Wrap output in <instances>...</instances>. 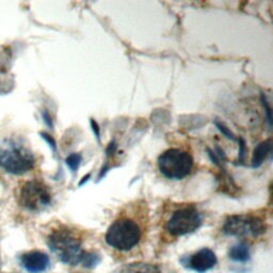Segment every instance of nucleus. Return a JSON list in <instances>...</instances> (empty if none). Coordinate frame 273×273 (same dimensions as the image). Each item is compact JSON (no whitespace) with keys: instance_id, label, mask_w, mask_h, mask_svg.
I'll return each mask as SVG.
<instances>
[{"instance_id":"f257e3e1","label":"nucleus","mask_w":273,"mask_h":273,"mask_svg":"<svg viewBox=\"0 0 273 273\" xmlns=\"http://www.w3.org/2000/svg\"><path fill=\"white\" fill-rule=\"evenodd\" d=\"M47 245L59 260L70 266L83 263L87 253L83 248L81 235L66 225L58 226L49 233Z\"/></svg>"},{"instance_id":"f03ea898","label":"nucleus","mask_w":273,"mask_h":273,"mask_svg":"<svg viewBox=\"0 0 273 273\" xmlns=\"http://www.w3.org/2000/svg\"><path fill=\"white\" fill-rule=\"evenodd\" d=\"M143 238V226L135 217L122 215L108 227L105 240L109 247L126 252L136 248Z\"/></svg>"},{"instance_id":"7ed1b4c3","label":"nucleus","mask_w":273,"mask_h":273,"mask_svg":"<svg viewBox=\"0 0 273 273\" xmlns=\"http://www.w3.org/2000/svg\"><path fill=\"white\" fill-rule=\"evenodd\" d=\"M158 170L166 179H186L194 170V158L190 152L172 147L162 153L157 160Z\"/></svg>"},{"instance_id":"20e7f679","label":"nucleus","mask_w":273,"mask_h":273,"mask_svg":"<svg viewBox=\"0 0 273 273\" xmlns=\"http://www.w3.org/2000/svg\"><path fill=\"white\" fill-rule=\"evenodd\" d=\"M35 156L23 144L10 142L0 147V168L6 173L23 175L35 167Z\"/></svg>"},{"instance_id":"39448f33","label":"nucleus","mask_w":273,"mask_h":273,"mask_svg":"<svg viewBox=\"0 0 273 273\" xmlns=\"http://www.w3.org/2000/svg\"><path fill=\"white\" fill-rule=\"evenodd\" d=\"M222 232L239 238L256 239L267 232V223L263 217L254 213H239L225 219Z\"/></svg>"},{"instance_id":"423d86ee","label":"nucleus","mask_w":273,"mask_h":273,"mask_svg":"<svg viewBox=\"0 0 273 273\" xmlns=\"http://www.w3.org/2000/svg\"><path fill=\"white\" fill-rule=\"evenodd\" d=\"M202 225V217L193 205H182L175 209L165 224V230L172 237H181L195 232Z\"/></svg>"},{"instance_id":"0eeeda50","label":"nucleus","mask_w":273,"mask_h":273,"mask_svg":"<svg viewBox=\"0 0 273 273\" xmlns=\"http://www.w3.org/2000/svg\"><path fill=\"white\" fill-rule=\"evenodd\" d=\"M17 200L20 206L31 211L45 209L53 201L50 188L41 180H31L19 188Z\"/></svg>"},{"instance_id":"6e6552de","label":"nucleus","mask_w":273,"mask_h":273,"mask_svg":"<svg viewBox=\"0 0 273 273\" xmlns=\"http://www.w3.org/2000/svg\"><path fill=\"white\" fill-rule=\"evenodd\" d=\"M217 263L218 260L215 252L210 249L204 248L200 251H197L196 253L191 255L186 266L195 272L205 273L206 271H208L215 267Z\"/></svg>"},{"instance_id":"1a4fd4ad","label":"nucleus","mask_w":273,"mask_h":273,"mask_svg":"<svg viewBox=\"0 0 273 273\" xmlns=\"http://www.w3.org/2000/svg\"><path fill=\"white\" fill-rule=\"evenodd\" d=\"M21 264L29 272H42L49 265V257L40 251H31L21 256Z\"/></svg>"},{"instance_id":"9d476101","label":"nucleus","mask_w":273,"mask_h":273,"mask_svg":"<svg viewBox=\"0 0 273 273\" xmlns=\"http://www.w3.org/2000/svg\"><path fill=\"white\" fill-rule=\"evenodd\" d=\"M250 249L245 242H239L228 250V257L234 262L245 263L250 260Z\"/></svg>"},{"instance_id":"9b49d317","label":"nucleus","mask_w":273,"mask_h":273,"mask_svg":"<svg viewBox=\"0 0 273 273\" xmlns=\"http://www.w3.org/2000/svg\"><path fill=\"white\" fill-rule=\"evenodd\" d=\"M123 273H161L157 266L145 263H135L125 267Z\"/></svg>"},{"instance_id":"f8f14e48","label":"nucleus","mask_w":273,"mask_h":273,"mask_svg":"<svg viewBox=\"0 0 273 273\" xmlns=\"http://www.w3.org/2000/svg\"><path fill=\"white\" fill-rule=\"evenodd\" d=\"M271 152V141H265L257 146V149L254 152L253 159H252V166L254 168L261 166L262 162L267 157V155Z\"/></svg>"},{"instance_id":"ddd939ff","label":"nucleus","mask_w":273,"mask_h":273,"mask_svg":"<svg viewBox=\"0 0 273 273\" xmlns=\"http://www.w3.org/2000/svg\"><path fill=\"white\" fill-rule=\"evenodd\" d=\"M99 261L100 258L97 254H95L93 252H87L83 260V264L87 268H94L95 266L99 263Z\"/></svg>"},{"instance_id":"4468645a","label":"nucleus","mask_w":273,"mask_h":273,"mask_svg":"<svg viewBox=\"0 0 273 273\" xmlns=\"http://www.w3.org/2000/svg\"><path fill=\"white\" fill-rule=\"evenodd\" d=\"M81 159L83 158H81L79 154H72L68 158H66V165L69 166V168L73 172H76L79 168Z\"/></svg>"},{"instance_id":"2eb2a0df","label":"nucleus","mask_w":273,"mask_h":273,"mask_svg":"<svg viewBox=\"0 0 273 273\" xmlns=\"http://www.w3.org/2000/svg\"><path fill=\"white\" fill-rule=\"evenodd\" d=\"M42 137L46 140V141L50 144V146H53L54 149H56V143H55V141H54V140L51 139L47 134H42Z\"/></svg>"}]
</instances>
